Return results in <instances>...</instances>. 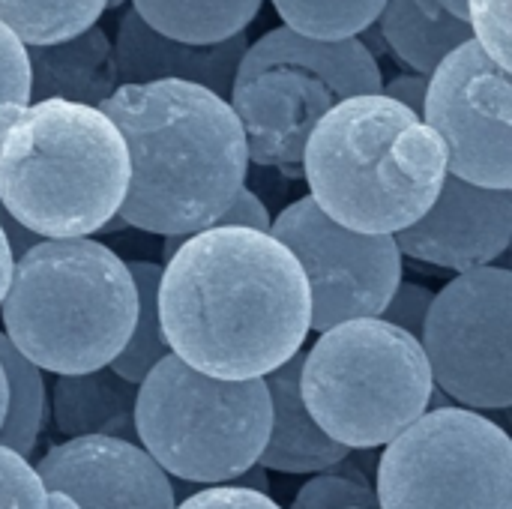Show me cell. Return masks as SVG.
Masks as SVG:
<instances>
[{
    "instance_id": "1",
    "label": "cell",
    "mask_w": 512,
    "mask_h": 509,
    "mask_svg": "<svg viewBox=\"0 0 512 509\" xmlns=\"http://www.w3.org/2000/svg\"><path fill=\"white\" fill-rule=\"evenodd\" d=\"M309 312L303 267L267 231L207 228L162 264V336L207 378H267L303 351Z\"/></svg>"
},
{
    "instance_id": "2",
    "label": "cell",
    "mask_w": 512,
    "mask_h": 509,
    "mask_svg": "<svg viewBox=\"0 0 512 509\" xmlns=\"http://www.w3.org/2000/svg\"><path fill=\"white\" fill-rule=\"evenodd\" d=\"M99 111L129 153L126 228L192 237L216 225L246 186V135L228 99L186 81L120 84Z\"/></svg>"
},
{
    "instance_id": "3",
    "label": "cell",
    "mask_w": 512,
    "mask_h": 509,
    "mask_svg": "<svg viewBox=\"0 0 512 509\" xmlns=\"http://www.w3.org/2000/svg\"><path fill=\"white\" fill-rule=\"evenodd\" d=\"M309 198L336 225L396 237L429 213L444 177V141L384 93L333 105L303 150Z\"/></svg>"
},
{
    "instance_id": "4",
    "label": "cell",
    "mask_w": 512,
    "mask_h": 509,
    "mask_svg": "<svg viewBox=\"0 0 512 509\" xmlns=\"http://www.w3.org/2000/svg\"><path fill=\"white\" fill-rule=\"evenodd\" d=\"M126 189V141L99 108L0 105V204L30 234L90 237L120 213Z\"/></svg>"
},
{
    "instance_id": "5",
    "label": "cell",
    "mask_w": 512,
    "mask_h": 509,
    "mask_svg": "<svg viewBox=\"0 0 512 509\" xmlns=\"http://www.w3.org/2000/svg\"><path fill=\"white\" fill-rule=\"evenodd\" d=\"M135 315L138 294L126 261L90 237L36 243L15 261L0 303L3 336L51 375L111 366Z\"/></svg>"
},
{
    "instance_id": "6",
    "label": "cell",
    "mask_w": 512,
    "mask_h": 509,
    "mask_svg": "<svg viewBox=\"0 0 512 509\" xmlns=\"http://www.w3.org/2000/svg\"><path fill=\"white\" fill-rule=\"evenodd\" d=\"M381 84V66L360 39L321 42L276 27L246 48L228 105L243 126L249 162L300 177L318 120L342 99L381 93Z\"/></svg>"
},
{
    "instance_id": "7",
    "label": "cell",
    "mask_w": 512,
    "mask_h": 509,
    "mask_svg": "<svg viewBox=\"0 0 512 509\" xmlns=\"http://www.w3.org/2000/svg\"><path fill=\"white\" fill-rule=\"evenodd\" d=\"M432 393L420 342L381 318L345 321L303 357V405L345 450L387 447L429 411Z\"/></svg>"
},
{
    "instance_id": "8",
    "label": "cell",
    "mask_w": 512,
    "mask_h": 509,
    "mask_svg": "<svg viewBox=\"0 0 512 509\" xmlns=\"http://www.w3.org/2000/svg\"><path fill=\"white\" fill-rule=\"evenodd\" d=\"M264 378L219 381L168 354L138 384L135 441L168 474L228 486L258 465L270 435Z\"/></svg>"
},
{
    "instance_id": "9",
    "label": "cell",
    "mask_w": 512,
    "mask_h": 509,
    "mask_svg": "<svg viewBox=\"0 0 512 509\" xmlns=\"http://www.w3.org/2000/svg\"><path fill=\"white\" fill-rule=\"evenodd\" d=\"M378 509H512V441L489 417L426 411L378 459Z\"/></svg>"
},
{
    "instance_id": "10",
    "label": "cell",
    "mask_w": 512,
    "mask_h": 509,
    "mask_svg": "<svg viewBox=\"0 0 512 509\" xmlns=\"http://www.w3.org/2000/svg\"><path fill=\"white\" fill-rule=\"evenodd\" d=\"M512 273L480 267L435 294L420 348L432 384L468 411L512 405Z\"/></svg>"
},
{
    "instance_id": "11",
    "label": "cell",
    "mask_w": 512,
    "mask_h": 509,
    "mask_svg": "<svg viewBox=\"0 0 512 509\" xmlns=\"http://www.w3.org/2000/svg\"><path fill=\"white\" fill-rule=\"evenodd\" d=\"M303 267L309 285V330L327 333L345 321L378 318L402 282V252L393 237L357 234L327 219L306 195L270 225Z\"/></svg>"
},
{
    "instance_id": "12",
    "label": "cell",
    "mask_w": 512,
    "mask_h": 509,
    "mask_svg": "<svg viewBox=\"0 0 512 509\" xmlns=\"http://www.w3.org/2000/svg\"><path fill=\"white\" fill-rule=\"evenodd\" d=\"M423 123L444 141L447 174L512 189V81L474 39L429 75Z\"/></svg>"
},
{
    "instance_id": "13",
    "label": "cell",
    "mask_w": 512,
    "mask_h": 509,
    "mask_svg": "<svg viewBox=\"0 0 512 509\" xmlns=\"http://www.w3.org/2000/svg\"><path fill=\"white\" fill-rule=\"evenodd\" d=\"M36 474L45 492L78 509H174L171 477L138 447L117 438H75L51 447Z\"/></svg>"
},
{
    "instance_id": "14",
    "label": "cell",
    "mask_w": 512,
    "mask_h": 509,
    "mask_svg": "<svg viewBox=\"0 0 512 509\" xmlns=\"http://www.w3.org/2000/svg\"><path fill=\"white\" fill-rule=\"evenodd\" d=\"M393 240L402 255L444 270L492 267L512 240V189H483L447 174L429 213Z\"/></svg>"
},
{
    "instance_id": "15",
    "label": "cell",
    "mask_w": 512,
    "mask_h": 509,
    "mask_svg": "<svg viewBox=\"0 0 512 509\" xmlns=\"http://www.w3.org/2000/svg\"><path fill=\"white\" fill-rule=\"evenodd\" d=\"M249 48V36L237 33L216 45H186L147 27L129 6L117 21L114 60L120 84L186 81L222 99L231 96L237 66Z\"/></svg>"
},
{
    "instance_id": "16",
    "label": "cell",
    "mask_w": 512,
    "mask_h": 509,
    "mask_svg": "<svg viewBox=\"0 0 512 509\" xmlns=\"http://www.w3.org/2000/svg\"><path fill=\"white\" fill-rule=\"evenodd\" d=\"M24 54L30 69V102L63 99L99 108L120 87L114 39L99 24L66 42L24 45Z\"/></svg>"
},
{
    "instance_id": "17",
    "label": "cell",
    "mask_w": 512,
    "mask_h": 509,
    "mask_svg": "<svg viewBox=\"0 0 512 509\" xmlns=\"http://www.w3.org/2000/svg\"><path fill=\"white\" fill-rule=\"evenodd\" d=\"M306 351L294 354L285 366L264 378L270 393V435L267 447L258 459L264 471L279 474H324L342 459L351 456L342 444L330 441L318 423L309 417L303 396H300V372H303Z\"/></svg>"
},
{
    "instance_id": "18",
    "label": "cell",
    "mask_w": 512,
    "mask_h": 509,
    "mask_svg": "<svg viewBox=\"0 0 512 509\" xmlns=\"http://www.w3.org/2000/svg\"><path fill=\"white\" fill-rule=\"evenodd\" d=\"M51 411L66 441L117 438L135 444V396L138 387L114 375L108 366L84 375H54Z\"/></svg>"
},
{
    "instance_id": "19",
    "label": "cell",
    "mask_w": 512,
    "mask_h": 509,
    "mask_svg": "<svg viewBox=\"0 0 512 509\" xmlns=\"http://www.w3.org/2000/svg\"><path fill=\"white\" fill-rule=\"evenodd\" d=\"M375 24L387 51L423 78H429L447 54L474 39L468 21L432 18L420 12L414 0H387Z\"/></svg>"
},
{
    "instance_id": "20",
    "label": "cell",
    "mask_w": 512,
    "mask_h": 509,
    "mask_svg": "<svg viewBox=\"0 0 512 509\" xmlns=\"http://www.w3.org/2000/svg\"><path fill=\"white\" fill-rule=\"evenodd\" d=\"M135 15L156 33L186 45H216L258 18L264 0H129Z\"/></svg>"
},
{
    "instance_id": "21",
    "label": "cell",
    "mask_w": 512,
    "mask_h": 509,
    "mask_svg": "<svg viewBox=\"0 0 512 509\" xmlns=\"http://www.w3.org/2000/svg\"><path fill=\"white\" fill-rule=\"evenodd\" d=\"M108 0H0V24L21 45L66 42L105 15Z\"/></svg>"
},
{
    "instance_id": "22",
    "label": "cell",
    "mask_w": 512,
    "mask_h": 509,
    "mask_svg": "<svg viewBox=\"0 0 512 509\" xmlns=\"http://www.w3.org/2000/svg\"><path fill=\"white\" fill-rule=\"evenodd\" d=\"M0 369L6 375V390H9V405H6V420L0 426V447H9L18 456H30L42 420H45V378L42 372L15 351V345L3 336L0 330Z\"/></svg>"
},
{
    "instance_id": "23",
    "label": "cell",
    "mask_w": 512,
    "mask_h": 509,
    "mask_svg": "<svg viewBox=\"0 0 512 509\" xmlns=\"http://www.w3.org/2000/svg\"><path fill=\"white\" fill-rule=\"evenodd\" d=\"M129 276L135 282V294H138V315H135V327L129 333L126 348L117 354V360L108 366L114 375H120L129 384H141L147 378V372L162 363L171 351L168 342L162 336V324H159V279H162V264H150V261H129Z\"/></svg>"
},
{
    "instance_id": "24",
    "label": "cell",
    "mask_w": 512,
    "mask_h": 509,
    "mask_svg": "<svg viewBox=\"0 0 512 509\" xmlns=\"http://www.w3.org/2000/svg\"><path fill=\"white\" fill-rule=\"evenodd\" d=\"M387 0H273V9L285 21L282 27L321 39L342 42L357 39L369 24L378 21Z\"/></svg>"
},
{
    "instance_id": "25",
    "label": "cell",
    "mask_w": 512,
    "mask_h": 509,
    "mask_svg": "<svg viewBox=\"0 0 512 509\" xmlns=\"http://www.w3.org/2000/svg\"><path fill=\"white\" fill-rule=\"evenodd\" d=\"M291 509H378V495L348 456L330 471L315 474L297 492Z\"/></svg>"
},
{
    "instance_id": "26",
    "label": "cell",
    "mask_w": 512,
    "mask_h": 509,
    "mask_svg": "<svg viewBox=\"0 0 512 509\" xmlns=\"http://www.w3.org/2000/svg\"><path fill=\"white\" fill-rule=\"evenodd\" d=\"M468 27L474 42L510 72V0H468Z\"/></svg>"
},
{
    "instance_id": "27",
    "label": "cell",
    "mask_w": 512,
    "mask_h": 509,
    "mask_svg": "<svg viewBox=\"0 0 512 509\" xmlns=\"http://www.w3.org/2000/svg\"><path fill=\"white\" fill-rule=\"evenodd\" d=\"M0 509H48L36 468L9 447H0Z\"/></svg>"
},
{
    "instance_id": "28",
    "label": "cell",
    "mask_w": 512,
    "mask_h": 509,
    "mask_svg": "<svg viewBox=\"0 0 512 509\" xmlns=\"http://www.w3.org/2000/svg\"><path fill=\"white\" fill-rule=\"evenodd\" d=\"M432 300H435V291H429L426 285H417V282H399V288L393 291V297L387 300V306L381 309V321L405 330L408 336H414L420 342L423 336V324H426V315L432 309Z\"/></svg>"
},
{
    "instance_id": "29",
    "label": "cell",
    "mask_w": 512,
    "mask_h": 509,
    "mask_svg": "<svg viewBox=\"0 0 512 509\" xmlns=\"http://www.w3.org/2000/svg\"><path fill=\"white\" fill-rule=\"evenodd\" d=\"M30 102V69L24 45L0 24V105Z\"/></svg>"
},
{
    "instance_id": "30",
    "label": "cell",
    "mask_w": 512,
    "mask_h": 509,
    "mask_svg": "<svg viewBox=\"0 0 512 509\" xmlns=\"http://www.w3.org/2000/svg\"><path fill=\"white\" fill-rule=\"evenodd\" d=\"M174 509H282L270 495L237 489V486H210L186 501H180Z\"/></svg>"
},
{
    "instance_id": "31",
    "label": "cell",
    "mask_w": 512,
    "mask_h": 509,
    "mask_svg": "<svg viewBox=\"0 0 512 509\" xmlns=\"http://www.w3.org/2000/svg\"><path fill=\"white\" fill-rule=\"evenodd\" d=\"M270 225H273V219H270L264 201L249 186H243L234 195V201L228 204V210L216 219L213 228H249V231H267L270 234Z\"/></svg>"
},
{
    "instance_id": "32",
    "label": "cell",
    "mask_w": 512,
    "mask_h": 509,
    "mask_svg": "<svg viewBox=\"0 0 512 509\" xmlns=\"http://www.w3.org/2000/svg\"><path fill=\"white\" fill-rule=\"evenodd\" d=\"M426 90H429V78L423 75H393L390 81L381 84V93L399 105H405L408 111H414L417 117H423V105H426Z\"/></svg>"
},
{
    "instance_id": "33",
    "label": "cell",
    "mask_w": 512,
    "mask_h": 509,
    "mask_svg": "<svg viewBox=\"0 0 512 509\" xmlns=\"http://www.w3.org/2000/svg\"><path fill=\"white\" fill-rule=\"evenodd\" d=\"M0 231H3V237H6L9 252H12V258H15V261H18L24 252H30L36 243H42V237H36V234H30L24 225H18V222L3 210V204H0Z\"/></svg>"
},
{
    "instance_id": "34",
    "label": "cell",
    "mask_w": 512,
    "mask_h": 509,
    "mask_svg": "<svg viewBox=\"0 0 512 509\" xmlns=\"http://www.w3.org/2000/svg\"><path fill=\"white\" fill-rule=\"evenodd\" d=\"M414 6L432 18H456L468 21V0H414Z\"/></svg>"
},
{
    "instance_id": "35",
    "label": "cell",
    "mask_w": 512,
    "mask_h": 509,
    "mask_svg": "<svg viewBox=\"0 0 512 509\" xmlns=\"http://www.w3.org/2000/svg\"><path fill=\"white\" fill-rule=\"evenodd\" d=\"M228 486H237V489H249V492H261L267 495V477H264V468L261 465H252L246 474H240L237 480H231Z\"/></svg>"
},
{
    "instance_id": "36",
    "label": "cell",
    "mask_w": 512,
    "mask_h": 509,
    "mask_svg": "<svg viewBox=\"0 0 512 509\" xmlns=\"http://www.w3.org/2000/svg\"><path fill=\"white\" fill-rule=\"evenodd\" d=\"M12 267H15V258H12V252H9V243H6L3 231H0V303H3V297H6V291H9Z\"/></svg>"
},
{
    "instance_id": "37",
    "label": "cell",
    "mask_w": 512,
    "mask_h": 509,
    "mask_svg": "<svg viewBox=\"0 0 512 509\" xmlns=\"http://www.w3.org/2000/svg\"><path fill=\"white\" fill-rule=\"evenodd\" d=\"M48 509H78L75 501L63 492H48Z\"/></svg>"
},
{
    "instance_id": "38",
    "label": "cell",
    "mask_w": 512,
    "mask_h": 509,
    "mask_svg": "<svg viewBox=\"0 0 512 509\" xmlns=\"http://www.w3.org/2000/svg\"><path fill=\"white\" fill-rule=\"evenodd\" d=\"M6 405H9V390H6V375H3V369H0V426H3V420H6Z\"/></svg>"
},
{
    "instance_id": "39",
    "label": "cell",
    "mask_w": 512,
    "mask_h": 509,
    "mask_svg": "<svg viewBox=\"0 0 512 509\" xmlns=\"http://www.w3.org/2000/svg\"><path fill=\"white\" fill-rule=\"evenodd\" d=\"M183 240H186V237H165V264L174 258V252L183 246Z\"/></svg>"
},
{
    "instance_id": "40",
    "label": "cell",
    "mask_w": 512,
    "mask_h": 509,
    "mask_svg": "<svg viewBox=\"0 0 512 509\" xmlns=\"http://www.w3.org/2000/svg\"><path fill=\"white\" fill-rule=\"evenodd\" d=\"M126 0H108V9H117V6H123Z\"/></svg>"
}]
</instances>
